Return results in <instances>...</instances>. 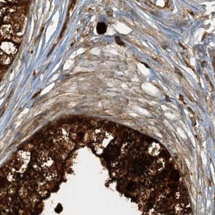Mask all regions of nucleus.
<instances>
[{"label":"nucleus","mask_w":215,"mask_h":215,"mask_svg":"<svg viewBox=\"0 0 215 215\" xmlns=\"http://www.w3.org/2000/svg\"><path fill=\"white\" fill-rule=\"evenodd\" d=\"M1 32L4 38H9L12 34L11 27L10 26H3L1 28Z\"/></svg>","instance_id":"obj_2"},{"label":"nucleus","mask_w":215,"mask_h":215,"mask_svg":"<svg viewBox=\"0 0 215 215\" xmlns=\"http://www.w3.org/2000/svg\"><path fill=\"white\" fill-rule=\"evenodd\" d=\"M115 41H116V43L117 44L120 45V46H125L124 43L123 42L122 40L120 39V38L119 36H117L115 37Z\"/></svg>","instance_id":"obj_4"},{"label":"nucleus","mask_w":215,"mask_h":215,"mask_svg":"<svg viewBox=\"0 0 215 215\" xmlns=\"http://www.w3.org/2000/svg\"><path fill=\"white\" fill-rule=\"evenodd\" d=\"M1 48L4 51V52L8 53V54L15 53L16 51L15 47L14 46L13 44H11L10 43H3L2 46H1Z\"/></svg>","instance_id":"obj_1"},{"label":"nucleus","mask_w":215,"mask_h":215,"mask_svg":"<svg viewBox=\"0 0 215 215\" xmlns=\"http://www.w3.org/2000/svg\"><path fill=\"white\" fill-rule=\"evenodd\" d=\"M97 32L98 34H105L107 31V26H106V24L104 23H99L97 24Z\"/></svg>","instance_id":"obj_3"}]
</instances>
